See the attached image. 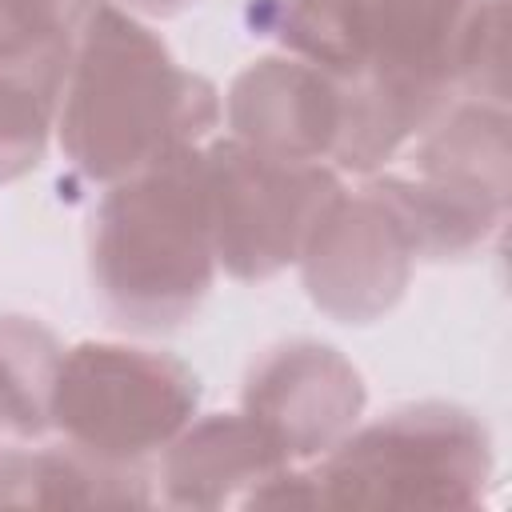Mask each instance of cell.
Listing matches in <instances>:
<instances>
[{"label":"cell","mask_w":512,"mask_h":512,"mask_svg":"<svg viewBox=\"0 0 512 512\" xmlns=\"http://www.w3.org/2000/svg\"><path fill=\"white\" fill-rule=\"evenodd\" d=\"M472 0H260L252 28L340 80L336 168L372 176L456 92V44Z\"/></svg>","instance_id":"obj_1"},{"label":"cell","mask_w":512,"mask_h":512,"mask_svg":"<svg viewBox=\"0 0 512 512\" xmlns=\"http://www.w3.org/2000/svg\"><path fill=\"white\" fill-rule=\"evenodd\" d=\"M220 124L216 88L180 68L164 40L116 4L88 16L60 104V148L88 180L116 184Z\"/></svg>","instance_id":"obj_2"},{"label":"cell","mask_w":512,"mask_h":512,"mask_svg":"<svg viewBox=\"0 0 512 512\" xmlns=\"http://www.w3.org/2000/svg\"><path fill=\"white\" fill-rule=\"evenodd\" d=\"M92 284L108 316L136 332L184 324L212 288L204 148L184 144L112 184L88 236Z\"/></svg>","instance_id":"obj_3"},{"label":"cell","mask_w":512,"mask_h":512,"mask_svg":"<svg viewBox=\"0 0 512 512\" xmlns=\"http://www.w3.org/2000/svg\"><path fill=\"white\" fill-rule=\"evenodd\" d=\"M492 480L484 424L460 404H404L308 468L312 508H476Z\"/></svg>","instance_id":"obj_4"},{"label":"cell","mask_w":512,"mask_h":512,"mask_svg":"<svg viewBox=\"0 0 512 512\" xmlns=\"http://www.w3.org/2000/svg\"><path fill=\"white\" fill-rule=\"evenodd\" d=\"M200 384L168 352L84 340L60 356L52 428L112 464H144L192 420Z\"/></svg>","instance_id":"obj_5"},{"label":"cell","mask_w":512,"mask_h":512,"mask_svg":"<svg viewBox=\"0 0 512 512\" xmlns=\"http://www.w3.org/2000/svg\"><path fill=\"white\" fill-rule=\"evenodd\" d=\"M204 176L212 248L236 280H268L300 260L312 224L340 192L336 168L276 156L236 136L204 148Z\"/></svg>","instance_id":"obj_6"},{"label":"cell","mask_w":512,"mask_h":512,"mask_svg":"<svg viewBox=\"0 0 512 512\" xmlns=\"http://www.w3.org/2000/svg\"><path fill=\"white\" fill-rule=\"evenodd\" d=\"M412 260L400 220L372 188H340L300 248L308 296L344 324L384 316L404 296Z\"/></svg>","instance_id":"obj_7"},{"label":"cell","mask_w":512,"mask_h":512,"mask_svg":"<svg viewBox=\"0 0 512 512\" xmlns=\"http://www.w3.org/2000/svg\"><path fill=\"white\" fill-rule=\"evenodd\" d=\"M360 412L364 380L328 344L288 340L248 368L244 416H252L292 464L324 456L356 428Z\"/></svg>","instance_id":"obj_8"},{"label":"cell","mask_w":512,"mask_h":512,"mask_svg":"<svg viewBox=\"0 0 512 512\" xmlns=\"http://www.w3.org/2000/svg\"><path fill=\"white\" fill-rule=\"evenodd\" d=\"M340 116V80L300 56H264L228 88V128L236 140L276 156L332 160Z\"/></svg>","instance_id":"obj_9"},{"label":"cell","mask_w":512,"mask_h":512,"mask_svg":"<svg viewBox=\"0 0 512 512\" xmlns=\"http://www.w3.org/2000/svg\"><path fill=\"white\" fill-rule=\"evenodd\" d=\"M280 444L244 412L188 420L160 464V500L172 508H224L288 468Z\"/></svg>","instance_id":"obj_10"},{"label":"cell","mask_w":512,"mask_h":512,"mask_svg":"<svg viewBox=\"0 0 512 512\" xmlns=\"http://www.w3.org/2000/svg\"><path fill=\"white\" fill-rule=\"evenodd\" d=\"M364 188H372L392 208L412 256L420 260H460L484 248L508 212L504 196L448 176L384 172L372 176Z\"/></svg>","instance_id":"obj_11"},{"label":"cell","mask_w":512,"mask_h":512,"mask_svg":"<svg viewBox=\"0 0 512 512\" xmlns=\"http://www.w3.org/2000/svg\"><path fill=\"white\" fill-rule=\"evenodd\" d=\"M0 504H20V508L152 504V488L144 464H112L64 440L36 448H4Z\"/></svg>","instance_id":"obj_12"},{"label":"cell","mask_w":512,"mask_h":512,"mask_svg":"<svg viewBox=\"0 0 512 512\" xmlns=\"http://www.w3.org/2000/svg\"><path fill=\"white\" fill-rule=\"evenodd\" d=\"M60 340L28 316H0V436L36 440L52 428Z\"/></svg>","instance_id":"obj_13"},{"label":"cell","mask_w":512,"mask_h":512,"mask_svg":"<svg viewBox=\"0 0 512 512\" xmlns=\"http://www.w3.org/2000/svg\"><path fill=\"white\" fill-rule=\"evenodd\" d=\"M68 68L0 60V184L32 172L60 108Z\"/></svg>","instance_id":"obj_14"},{"label":"cell","mask_w":512,"mask_h":512,"mask_svg":"<svg viewBox=\"0 0 512 512\" xmlns=\"http://www.w3.org/2000/svg\"><path fill=\"white\" fill-rule=\"evenodd\" d=\"M96 4L100 0H0V60L68 68Z\"/></svg>","instance_id":"obj_15"},{"label":"cell","mask_w":512,"mask_h":512,"mask_svg":"<svg viewBox=\"0 0 512 512\" xmlns=\"http://www.w3.org/2000/svg\"><path fill=\"white\" fill-rule=\"evenodd\" d=\"M508 0H472L456 44V88L472 100L504 104L508 96Z\"/></svg>","instance_id":"obj_16"},{"label":"cell","mask_w":512,"mask_h":512,"mask_svg":"<svg viewBox=\"0 0 512 512\" xmlns=\"http://www.w3.org/2000/svg\"><path fill=\"white\" fill-rule=\"evenodd\" d=\"M128 4V12L136 8V12H144V16H176V12H184L192 0H124Z\"/></svg>","instance_id":"obj_17"}]
</instances>
